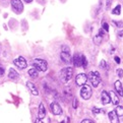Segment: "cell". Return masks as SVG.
Wrapping results in <instances>:
<instances>
[{
  "mask_svg": "<svg viewBox=\"0 0 123 123\" xmlns=\"http://www.w3.org/2000/svg\"><path fill=\"white\" fill-rule=\"evenodd\" d=\"M87 81V75L85 73H80L75 77V83L78 86H82L86 85V82Z\"/></svg>",
  "mask_w": 123,
  "mask_h": 123,
  "instance_id": "5",
  "label": "cell"
},
{
  "mask_svg": "<svg viewBox=\"0 0 123 123\" xmlns=\"http://www.w3.org/2000/svg\"><path fill=\"white\" fill-rule=\"evenodd\" d=\"M61 51H64V52H67V53H70L69 47L66 46V45H63V46H62V48H61Z\"/></svg>",
  "mask_w": 123,
  "mask_h": 123,
  "instance_id": "26",
  "label": "cell"
},
{
  "mask_svg": "<svg viewBox=\"0 0 123 123\" xmlns=\"http://www.w3.org/2000/svg\"><path fill=\"white\" fill-rule=\"evenodd\" d=\"M101 101H102L103 105H108L110 102H111L110 95H109V93H107L106 91H103L102 94H101Z\"/></svg>",
  "mask_w": 123,
  "mask_h": 123,
  "instance_id": "9",
  "label": "cell"
},
{
  "mask_svg": "<svg viewBox=\"0 0 123 123\" xmlns=\"http://www.w3.org/2000/svg\"><path fill=\"white\" fill-rule=\"evenodd\" d=\"M111 2H112V0H106V8L107 9L111 6Z\"/></svg>",
  "mask_w": 123,
  "mask_h": 123,
  "instance_id": "30",
  "label": "cell"
},
{
  "mask_svg": "<svg viewBox=\"0 0 123 123\" xmlns=\"http://www.w3.org/2000/svg\"><path fill=\"white\" fill-rule=\"evenodd\" d=\"M109 95H110V99H111V102L113 105H119L120 103L119 97L115 94V92H110Z\"/></svg>",
  "mask_w": 123,
  "mask_h": 123,
  "instance_id": "13",
  "label": "cell"
},
{
  "mask_svg": "<svg viewBox=\"0 0 123 123\" xmlns=\"http://www.w3.org/2000/svg\"><path fill=\"white\" fill-rule=\"evenodd\" d=\"M100 67L102 68V69H104V70L108 69V64L106 63V61H105V60H102V61H101V63H100Z\"/></svg>",
  "mask_w": 123,
  "mask_h": 123,
  "instance_id": "22",
  "label": "cell"
},
{
  "mask_svg": "<svg viewBox=\"0 0 123 123\" xmlns=\"http://www.w3.org/2000/svg\"><path fill=\"white\" fill-rule=\"evenodd\" d=\"M115 112L118 115V117L123 116V106H117L115 109Z\"/></svg>",
  "mask_w": 123,
  "mask_h": 123,
  "instance_id": "20",
  "label": "cell"
},
{
  "mask_svg": "<svg viewBox=\"0 0 123 123\" xmlns=\"http://www.w3.org/2000/svg\"><path fill=\"white\" fill-rule=\"evenodd\" d=\"M73 69L72 67H65L60 71V80L63 83L68 82L72 78Z\"/></svg>",
  "mask_w": 123,
  "mask_h": 123,
  "instance_id": "1",
  "label": "cell"
},
{
  "mask_svg": "<svg viewBox=\"0 0 123 123\" xmlns=\"http://www.w3.org/2000/svg\"><path fill=\"white\" fill-rule=\"evenodd\" d=\"M114 86H115V91H116V93L123 97V86H122V83L120 80H116L115 82H114Z\"/></svg>",
  "mask_w": 123,
  "mask_h": 123,
  "instance_id": "11",
  "label": "cell"
},
{
  "mask_svg": "<svg viewBox=\"0 0 123 123\" xmlns=\"http://www.w3.org/2000/svg\"><path fill=\"white\" fill-rule=\"evenodd\" d=\"M60 58H61V60H62L63 62L69 63L70 61H71V55H70V53H67V52L61 51V53H60Z\"/></svg>",
  "mask_w": 123,
  "mask_h": 123,
  "instance_id": "12",
  "label": "cell"
},
{
  "mask_svg": "<svg viewBox=\"0 0 123 123\" xmlns=\"http://www.w3.org/2000/svg\"><path fill=\"white\" fill-rule=\"evenodd\" d=\"M114 60L116 61V63H117V64H120V62H121V61H120V58H119L118 56H115V58H114Z\"/></svg>",
  "mask_w": 123,
  "mask_h": 123,
  "instance_id": "32",
  "label": "cell"
},
{
  "mask_svg": "<svg viewBox=\"0 0 123 123\" xmlns=\"http://www.w3.org/2000/svg\"><path fill=\"white\" fill-rule=\"evenodd\" d=\"M46 116V109H45V106H44L43 103H40L39 105V111H38V118L40 119H44Z\"/></svg>",
  "mask_w": 123,
  "mask_h": 123,
  "instance_id": "10",
  "label": "cell"
},
{
  "mask_svg": "<svg viewBox=\"0 0 123 123\" xmlns=\"http://www.w3.org/2000/svg\"><path fill=\"white\" fill-rule=\"evenodd\" d=\"M13 63H14V65H16L17 67H19V68H21V69L25 68V67H27V65H28V63H27V61H25V59L24 58V57H21V56L18 57V58L14 59Z\"/></svg>",
  "mask_w": 123,
  "mask_h": 123,
  "instance_id": "8",
  "label": "cell"
},
{
  "mask_svg": "<svg viewBox=\"0 0 123 123\" xmlns=\"http://www.w3.org/2000/svg\"><path fill=\"white\" fill-rule=\"evenodd\" d=\"M103 36H104V32H103L102 30H101L100 32H99V34L94 38V42H95L96 45H100V44L102 43V41H103Z\"/></svg>",
  "mask_w": 123,
  "mask_h": 123,
  "instance_id": "17",
  "label": "cell"
},
{
  "mask_svg": "<svg viewBox=\"0 0 123 123\" xmlns=\"http://www.w3.org/2000/svg\"><path fill=\"white\" fill-rule=\"evenodd\" d=\"M102 27H103V30L106 31V32H108V31H109V25H108L107 23H103Z\"/></svg>",
  "mask_w": 123,
  "mask_h": 123,
  "instance_id": "29",
  "label": "cell"
},
{
  "mask_svg": "<svg viewBox=\"0 0 123 123\" xmlns=\"http://www.w3.org/2000/svg\"><path fill=\"white\" fill-rule=\"evenodd\" d=\"M50 108H51V112L53 113L54 115H60V114L62 113V109H61L60 105L58 103H56V102L51 103Z\"/></svg>",
  "mask_w": 123,
  "mask_h": 123,
  "instance_id": "7",
  "label": "cell"
},
{
  "mask_svg": "<svg viewBox=\"0 0 123 123\" xmlns=\"http://www.w3.org/2000/svg\"><path fill=\"white\" fill-rule=\"evenodd\" d=\"M11 5L17 13H20L24 10V4L21 3L20 0H11Z\"/></svg>",
  "mask_w": 123,
  "mask_h": 123,
  "instance_id": "6",
  "label": "cell"
},
{
  "mask_svg": "<svg viewBox=\"0 0 123 123\" xmlns=\"http://www.w3.org/2000/svg\"><path fill=\"white\" fill-rule=\"evenodd\" d=\"M25 2H27V3H30V2H32V1H33V0H25Z\"/></svg>",
  "mask_w": 123,
  "mask_h": 123,
  "instance_id": "35",
  "label": "cell"
},
{
  "mask_svg": "<svg viewBox=\"0 0 123 123\" xmlns=\"http://www.w3.org/2000/svg\"><path fill=\"white\" fill-rule=\"evenodd\" d=\"M112 24L114 25H116L117 28H121L123 27V21H117V20H112Z\"/></svg>",
  "mask_w": 123,
  "mask_h": 123,
  "instance_id": "23",
  "label": "cell"
},
{
  "mask_svg": "<svg viewBox=\"0 0 123 123\" xmlns=\"http://www.w3.org/2000/svg\"><path fill=\"white\" fill-rule=\"evenodd\" d=\"M72 63L75 67H80L81 66V55H78L75 54L73 56V59H72Z\"/></svg>",
  "mask_w": 123,
  "mask_h": 123,
  "instance_id": "14",
  "label": "cell"
},
{
  "mask_svg": "<svg viewBox=\"0 0 123 123\" xmlns=\"http://www.w3.org/2000/svg\"><path fill=\"white\" fill-rule=\"evenodd\" d=\"M117 75L119 77H123V69L122 68H118L117 69Z\"/></svg>",
  "mask_w": 123,
  "mask_h": 123,
  "instance_id": "28",
  "label": "cell"
},
{
  "mask_svg": "<svg viewBox=\"0 0 123 123\" xmlns=\"http://www.w3.org/2000/svg\"><path fill=\"white\" fill-rule=\"evenodd\" d=\"M120 10H121V6H120V5H117V6L113 9V14L119 15V14H120Z\"/></svg>",
  "mask_w": 123,
  "mask_h": 123,
  "instance_id": "21",
  "label": "cell"
},
{
  "mask_svg": "<svg viewBox=\"0 0 123 123\" xmlns=\"http://www.w3.org/2000/svg\"><path fill=\"white\" fill-rule=\"evenodd\" d=\"M29 74H30V76H31V77L37 78L38 75H39V71L34 67V68H32V69H30V70H29Z\"/></svg>",
  "mask_w": 123,
  "mask_h": 123,
  "instance_id": "19",
  "label": "cell"
},
{
  "mask_svg": "<svg viewBox=\"0 0 123 123\" xmlns=\"http://www.w3.org/2000/svg\"><path fill=\"white\" fill-rule=\"evenodd\" d=\"M87 78L90 80L92 86H95V87H98L99 85L101 83V76H100L99 72H97V71H92V72H90L89 75H87Z\"/></svg>",
  "mask_w": 123,
  "mask_h": 123,
  "instance_id": "3",
  "label": "cell"
},
{
  "mask_svg": "<svg viewBox=\"0 0 123 123\" xmlns=\"http://www.w3.org/2000/svg\"><path fill=\"white\" fill-rule=\"evenodd\" d=\"M8 77H9L10 80H18L19 74L17 73V71H15V69L10 68L9 72H8Z\"/></svg>",
  "mask_w": 123,
  "mask_h": 123,
  "instance_id": "15",
  "label": "cell"
},
{
  "mask_svg": "<svg viewBox=\"0 0 123 123\" xmlns=\"http://www.w3.org/2000/svg\"><path fill=\"white\" fill-rule=\"evenodd\" d=\"M77 105H78V101L74 98L73 100H72V107L74 108V109H76L77 108Z\"/></svg>",
  "mask_w": 123,
  "mask_h": 123,
  "instance_id": "27",
  "label": "cell"
},
{
  "mask_svg": "<svg viewBox=\"0 0 123 123\" xmlns=\"http://www.w3.org/2000/svg\"><path fill=\"white\" fill-rule=\"evenodd\" d=\"M4 71H5V70H4V67L2 66V65H0V75H3Z\"/></svg>",
  "mask_w": 123,
  "mask_h": 123,
  "instance_id": "31",
  "label": "cell"
},
{
  "mask_svg": "<svg viewBox=\"0 0 123 123\" xmlns=\"http://www.w3.org/2000/svg\"><path fill=\"white\" fill-rule=\"evenodd\" d=\"M86 65H87V61H86V57L83 56V55H81V66L86 67Z\"/></svg>",
  "mask_w": 123,
  "mask_h": 123,
  "instance_id": "24",
  "label": "cell"
},
{
  "mask_svg": "<svg viewBox=\"0 0 123 123\" xmlns=\"http://www.w3.org/2000/svg\"><path fill=\"white\" fill-rule=\"evenodd\" d=\"M104 112V110L103 109H100V108H94L93 109V113H95V114H100V113H103Z\"/></svg>",
  "mask_w": 123,
  "mask_h": 123,
  "instance_id": "25",
  "label": "cell"
},
{
  "mask_svg": "<svg viewBox=\"0 0 123 123\" xmlns=\"http://www.w3.org/2000/svg\"><path fill=\"white\" fill-rule=\"evenodd\" d=\"M118 37H120V38L123 37V31H120V32L118 33Z\"/></svg>",
  "mask_w": 123,
  "mask_h": 123,
  "instance_id": "34",
  "label": "cell"
},
{
  "mask_svg": "<svg viewBox=\"0 0 123 123\" xmlns=\"http://www.w3.org/2000/svg\"><path fill=\"white\" fill-rule=\"evenodd\" d=\"M91 122H93V121L90 120V119H85V120L81 121V123H91Z\"/></svg>",
  "mask_w": 123,
  "mask_h": 123,
  "instance_id": "33",
  "label": "cell"
},
{
  "mask_svg": "<svg viewBox=\"0 0 123 123\" xmlns=\"http://www.w3.org/2000/svg\"><path fill=\"white\" fill-rule=\"evenodd\" d=\"M108 117H109V119L111 122H118L119 120H118V115L116 114L115 111H111V112H109L108 113Z\"/></svg>",
  "mask_w": 123,
  "mask_h": 123,
  "instance_id": "18",
  "label": "cell"
},
{
  "mask_svg": "<svg viewBox=\"0 0 123 123\" xmlns=\"http://www.w3.org/2000/svg\"><path fill=\"white\" fill-rule=\"evenodd\" d=\"M27 86H28V89L31 91V93H32L34 96H38L39 95V92L37 90V87L35 86V85L33 82H31V81H28L27 82Z\"/></svg>",
  "mask_w": 123,
  "mask_h": 123,
  "instance_id": "16",
  "label": "cell"
},
{
  "mask_svg": "<svg viewBox=\"0 0 123 123\" xmlns=\"http://www.w3.org/2000/svg\"><path fill=\"white\" fill-rule=\"evenodd\" d=\"M33 66L36 68L38 71H46L48 68V63L46 60L37 58L33 61Z\"/></svg>",
  "mask_w": 123,
  "mask_h": 123,
  "instance_id": "2",
  "label": "cell"
},
{
  "mask_svg": "<svg viewBox=\"0 0 123 123\" xmlns=\"http://www.w3.org/2000/svg\"><path fill=\"white\" fill-rule=\"evenodd\" d=\"M80 97L83 100H89L92 97V89L90 86H82L80 90Z\"/></svg>",
  "mask_w": 123,
  "mask_h": 123,
  "instance_id": "4",
  "label": "cell"
}]
</instances>
